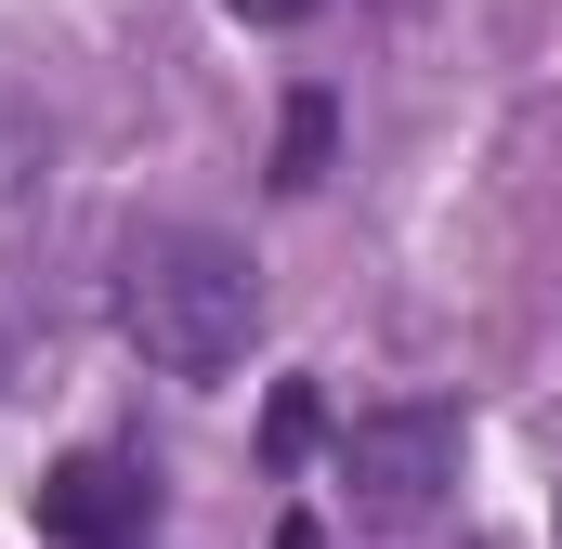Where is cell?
<instances>
[{"label": "cell", "mask_w": 562, "mask_h": 549, "mask_svg": "<svg viewBox=\"0 0 562 549\" xmlns=\"http://www.w3.org/2000/svg\"><path fill=\"white\" fill-rule=\"evenodd\" d=\"M105 314H119V340L157 380H223L262 340V274L210 223H132L119 236V274H105Z\"/></svg>", "instance_id": "cell-1"}, {"label": "cell", "mask_w": 562, "mask_h": 549, "mask_svg": "<svg viewBox=\"0 0 562 549\" xmlns=\"http://www.w3.org/2000/svg\"><path fill=\"white\" fill-rule=\"evenodd\" d=\"M458 458H471L458 406H380V418L340 432V484H353V511H380V524H419L431 497L458 484Z\"/></svg>", "instance_id": "cell-2"}, {"label": "cell", "mask_w": 562, "mask_h": 549, "mask_svg": "<svg viewBox=\"0 0 562 549\" xmlns=\"http://www.w3.org/2000/svg\"><path fill=\"white\" fill-rule=\"evenodd\" d=\"M144 511H157V484L132 458H66L40 484V537H66V549H144Z\"/></svg>", "instance_id": "cell-3"}, {"label": "cell", "mask_w": 562, "mask_h": 549, "mask_svg": "<svg viewBox=\"0 0 562 549\" xmlns=\"http://www.w3.org/2000/svg\"><path fill=\"white\" fill-rule=\"evenodd\" d=\"M314 170H327V92L288 105V170H276V183H314Z\"/></svg>", "instance_id": "cell-4"}, {"label": "cell", "mask_w": 562, "mask_h": 549, "mask_svg": "<svg viewBox=\"0 0 562 549\" xmlns=\"http://www.w3.org/2000/svg\"><path fill=\"white\" fill-rule=\"evenodd\" d=\"M223 13H249V26H301L314 0H223Z\"/></svg>", "instance_id": "cell-5"}]
</instances>
